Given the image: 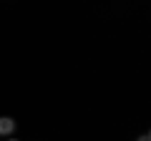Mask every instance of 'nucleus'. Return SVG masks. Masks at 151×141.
<instances>
[{
    "label": "nucleus",
    "mask_w": 151,
    "mask_h": 141,
    "mask_svg": "<svg viewBox=\"0 0 151 141\" xmlns=\"http://www.w3.org/2000/svg\"><path fill=\"white\" fill-rule=\"evenodd\" d=\"M13 131H15V121H13L10 116H3V119H0V134H3V136H10Z\"/></svg>",
    "instance_id": "1"
},
{
    "label": "nucleus",
    "mask_w": 151,
    "mask_h": 141,
    "mask_svg": "<svg viewBox=\"0 0 151 141\" xmlns=\"http://www.w3.org/2000/svg\"><path fill=\"white\" fill-rule=\"evenodd\" d=\"M136 141H151V139H149V136H139V139H136Z\"/></svg>",
    "instance_id": "2"
},
{
    "label": "nucleus",
    "mask_w": 151,
    "mask_h": 141,
    "mask_svg": "<svg viewBox=\"0 0 151 141\" xmlns=\"http://www.w3.org/2000/svg\"><path fill=\"white\" fill-rule=\"evenodd\" d=\"M5 141H18V139H5Z\"/></svg>",
    "instance_id": "3"
},
{
    "label": "nucleus",
    "mask_w": 151,
    "mask_h": 141,
    "mask_svg": "<svg viewBox=\"0 0 151 141\" xmlns=\"http://www.w3.org/2000/svg\"><path fill=\"white\" fill-rule=\"evenodd\" d=\"M149 139H151V131H149Z\"/></svg>",
    "instance_id": "4"
}]
</instances>
